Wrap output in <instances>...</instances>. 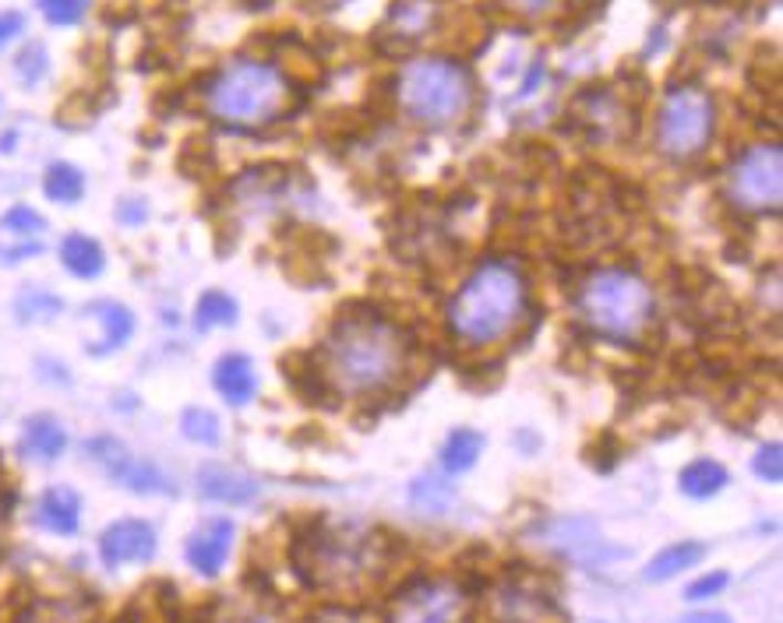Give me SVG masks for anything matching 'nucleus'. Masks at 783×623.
<instances>
[{
    "label": "nucleus",
    "mask_w": 783,
    "mask_h": 623,
    "mask_svg": "<svg viewBox=\"0 0 783 623\" xmlns=\"http://www.w3.org/2000/svg\"><path fill=\"white\" fill-rule=\"evenodd\" d=\"M410 342L403 328L378 314L342 318L321 345V374L339 395L371 398L403 377Z\"/></svg>",
    "instance_id": "f257e3e1"
},
{
    "label": "nucleus",
    "mask_w": 783,
    "mask_h": 623,
    "mask_svg": "<svg viewBox=\"0 0 783 623\" xmlns=\"http://www.w3.org/2000/svg\"><path fill=\"white\" fill-rule=\"evenodd\" d=\"M526 279L508 261H487L473 271L449 307L452 331L470 345H491L512 335L526 314Z\"/></svg>",
    "instance_id": "f03ea898"
},
{
    "label": "nucleus",
    "mask_w": 783,
    "mask_h": 623,
    "mask_svg": "<svg viewBox=\"0 0 783 623\" xmlns=\"http://www.w3.org/2000/svg\"><path fill=\"white\" fill-rule=\"evenodd\" d=\"M293 100H297V89L290 77L272 64L247 61V56L223 64L205 89L208 113H213L219 124L240 127V131H255V127L282 121V116L297 106Z\"/></svg>",
    "instance_id": "7ed1b4c3"
},
{
    "label": "nucleus",
    "mask_w": 783,
    "mask_h": 623,
    "mask_svg": "<svg viewBox=\"0 0 783 623\" xmlns=\"http://www.w3.org/2000/svg\"><path fill=\"white\" fill-rule=\"evenodd\" d=\"M381 542L364 525H318L311 536H303L293 550L297 571L315 589L347 592L360 589L381 568Z\"/></svg>",
    "instance_id": "20e7f679"
},
{
    "label": "nucleus",
    "mask_w": 783,
    "mask_h": 623,
    "mask_svg": "<svg viewBox=\"0 0 783 623\" xmlns=\"http://www.w3.org/2000/svg\"><path fill=\"white\" fill-rule=\"evenodd\" d=\"M579 314L604 339L615 342H642L657 321L653 289L636 271L604 268L589 276L579 289Z\"/></svg>",
    "instance_id": "39448f33"
},
{
    "label": "nucleus",
    "mask_w": 783,
    "mask_h": 623,
    "mask_svg": "<svg viewBox=\"0 0 783 623\" xmlns=\"http://www.w3.org/2000/svg\"><path fill=\"white\" fill-rule=\"evenodd\" d=\"M395 100L410 121L424 127H445L470 113L473 77L449 56H420L395 77Z\"/></svg>",
    "instance_id": "423d86ee"
},
{
    "label": "nucleus",
    "mask_w": 783,
    "mask_h": 623,
    "mask_svg": "<svg viewBox=\"0 0 783 623\" xmlns=\"http://www.w3.org/2000/svg\"><path fill=\"white\" fill-rule=\"evenodd\" d=\"M717 127L713 100L696 85H678L667 92L657 116V148L674 163H689L705 152Z\"/></svg>",
    "instance_id": "0eeeda50"
},
{
    "label": "nucleus",
    "mask_w": 783,
    "mask_h": 623,
    "mask_svg": "<svg viewBox=\"0 0 783 623\" xmlns=\"http://www.w3.org/2000/svg\"><path fill=\"white\" fill-rule=\"evenodd\" d=\"M728 201L744 211V216H766L780 211L783 198V152L780 145H752L741 152L728 169V184H723Z\"/></svg>",
    "instance_id": "6e6552de"
},
{
    "label": "nucleus",
    "mask_w": 783,
    "mask_h": 623,
    "mask_svg": "<svg viewBox=\"0 0 783 623\" xmlns=\"http://www.w3.org/2000/svg\"><path fill=\"white\" fill-rule=\"evenodd\" d=\"M470 595L455 581H416L392 602L389 623H466Z\"/></svg>",
    "instance_id": "1a4fd4ad"
},
{
    "label": "nucleus",
    "mask_w": 783,
    "mask_h": 623,
    "mask_svg": "<svg viewBox=\"0 0 783 623\" xmlns=\"http://www.w3.org/2000/svg\"><path fill=\"white\" fill-rule=\"evenodd\" d=\"M494 623H568V616L562 613V606L554 602V595H547L537 581L526 578H508L494 592L491 602Z\"/></svg>",
    "instance_id": "9d476101"
},
{
    "label": "nucleus",
    "mask_w": 783,
    "mask_h": 623,
    "mask_svg": "<svg viewBox=\"0 0 783 623\" xmlns=\"http://www.w3.org/2000/svg\"><path fill=\"white\" fill-rule=\"evenodd\" d=\"M89 455L103 465V469L117 479L124 490L135 494H169V479L156 469L152 461L127 455V447L113 437H100L89 444Z\"/></svg>",
    "instance_id": "9b49d317"
},
{
    "label": "nucleus",
    "mask_w": 783,
    "mask_h": 623,
    "mask_svg": "<svg viewBox=\"0 0 783 623\" xmlns=\"http://www.w3.org/2000/svg\"><path fill=\"white\" fill-rule=\"evenodd\" d=\"M437 25V0H395L389 18L381 22V50L406 53Z\"/></svg>",
    "instance_id": "f8f14e48"
},
{
    "label": "nucleus",
    "mask_w": 783,
    "mask_h": 623,
    "mask_svg": "<svg viewBox=\"0 0 783 623\" xmlns=\"http://www.w3.org/2000/svg\"><path fill=\"white\" fill-rule=\"evenodd\" d=\"M571 113L579 116V124L589 131V138L610 142V138H625V134H632V121H628L625 106L618 103V95L610 92V89H586V92H579Z\"/></svg>",
    "instance_id": "ddd939ff"
},
{
    "label": "nucleus",
    "mask_w": 783,
    "mask_h": 623,
    "mask_svg": "<svg viewBox=\"0 0 783 623\" xmlns=\"http://www.w3.org/2000/svg\"><path fill=\"white\" fill-rule=\"evenodd\" d=\"M100 557L106 568H124V563H145L156 557V532L148 521L124 518L113 521L100 536Z\"/></svg>",
    "instance_id": "4468645a"
},
{
    "label": "nucleus",
    "mask_w": 783,
    "mask_h": 623,
    "mask_svg": "<svg viewBox=\"0 0 783 623\" xmlns=\"http://www.w3.org/2000/svg\"><path fill=\"white\" fill-rule=\"evenodd\" d=\"M43 232L47 219L29 205H14L4 219H0V261L14 264L35 258L43 250Z\"/></svg>",
    "instance_id": "2eb2a0df"
},
{
    "label": "nucleus",
    "mask_w": 783,
    "mask_h": 623,
    "mask_svg": "<svg viewBox=\"0 0 783 623\" xmlns=\"http://www.w3.org/2000/svg\"><path fill=\"white\" fill-rule=\"evenodd\" d=\"M234 550V521L213 518L187 539V563L205 578H216L226 568V557Z\"/></svg>",
    "instance_id": "dca6fc26"
},
{
    "label": "nucleus",
    "mask_w": 783,
    "mask_h": 623,
    "mask_svg": "<svg viewBox=\"0 0 783 623\" xmlns=\"http://www.w3.org/2000/svg\"><path fill=\"white\" fill-rule=\"evenodd\" d=\"M198 490L208 500H219V503H247L255 500L261 482L255 476H247L240 469H226V465H205L198 473Z\"/></svg>",
    "instance_id": "f3484780"
},
{
    "label": "nucleus",
    "mask_w": 783,
    "mask_h": 623,
    "mask_svg": "<svg viewBox=\"0 0 783 623\" xmlns=\"http://www.w3.org/2000/svg\"><path fill=\"white\" fill-rule=\"evenodd\" d=\"M35 521L53 536H74L82 525V500L68 486H53L35 503Z\"/></svg>",
    "instance_id": "a211bd4d"
},
{
    "label": "nucleus",
    "mask_w": 783,
    "mask_h": 623,
    "mask_svg": "<svg viewBox=\"0 0 783 623\" xmlns=\"http://www.w3.org/2000/svg\"><path fill=\"white\" fill-rule=\"evenodd\" d=\"M216 392L230 402V405H247L258 392V377H255V366L247 356L230 353L216 363V374H213Z\"/></svg>",
    "instance_id": "6ab92c4d"
},
{
    "label": "nucleus",
    "mask_w": 783,
    "mask_h": 623,
    "mask_svg": "<svg viewBox=\"0 0 783 623\" xmlns=\"http://www.w3.org/2000/svg\"><path fill=\"white\" fill-rule=\"evenodd\" d=\"M89 314L103 324V339L89 345L92 356H106V353H117V349L131 339V331H135V314L124 307V303H113V300H100L89 307Z\"/></svg>",
    "instance_id": "aec40b11"
},
{
    "label": "nucleus",
    "mask_w": 783,
    "mask_h": 623,
    "mask_svg": "<svg viewBox=\"0 0 783 623\" xmlns=\"http://www.w3.org/2000/svg\"><path fill=\"white\" fill-rule=\"evenodd\" d=\"M68 447V434L64 426L56 423L53 416H32L25 423V434H22V451L35 461H53L61 458Z\"/></svg>",
    "instance_id": "412c9836"
},
{
    "label": "nucleus",
    "mask_w": 783,
    "mask_h": 623,
    "mask_svg": "<svg viewBox=\"0 0 783 623\" xmlns=\"http://www.w3.org/2000/svg\"><path fill=\"white\" fill-rule=\"evenodd\" d=\"M61 261L74 279H95L106 268L103 247L92 237H85V232H71V237L61 243Z\"/></svg>",
    "instance_id": "4be33fe9"
},
{
    "label": "nucleus",
    "mask_w": 783,
    "mask_h": 623,
    "mask_svg": "<svg viewBox=\"0 0 783 623\" xmlns=\"http://www.w3.org/2000/svg\"><path fill=\"white\" fill-rule=\"evenodd\" d=\"M723 486H728V469H723L720 461H710V458H699L681 473V494L692 497V500L717 497Z\"/></svg>",
    "instance_id": "5701e85b"
},
{
    "label": "nucleus",
    "mask_w": 783,
    "mask_h": 623,
    "mask_svg": "<svg viewBox=\"0 0 783 623\" xmlns=\"http://www.w3.org/2000/svg\"><path fill=\"white\" fill-rule=\"evenodd\" d=\"M702 557H705V550L699 547V542H678V547H667V550L646 568V581H671V578H678L681 571L696 568Z\"/></svg>",
    "instance_id": "b1692460"
},
{
    "label": "nucleus",
    "mask_w": 783,
    "mask_h": 623,
    "mask_svg": "<svg viewBox=\"0 0 783 623\" xmlns=\"http://www.w3.org/2000/svg\"><path fill=\"white\" fill-rule=\"evenodd\" d=\"M410 500H413V508L424 515H445L455 503V486L442 476H420L410 486Z\"/></svg>",
    "instance_id": "393cba45"
},
{
    "label": "nucleus",
    "mask_w": 783,
    "mask_h": 623,
    "mask_svg": "<svg viewBox=\"0 0 783 623\" xmlns=\"http://www.w3.org/2000/svg\"><path fill=\"white\" fill-rule=\"evenodd\" d=\"M43 190H47V198L56 201V205H74L85 194V177H82L79 166L53 163L47 169V177H43Z\"/></svg>",
    "instance_id": "a878e982"
},
{
    "label": "nucleus",
    "mask_w": 783,
    "mask_h": 623,
    "mask_svg": "<svg viewBox=\"0 0 783 623\" xmlns=\"http://www.w3.org/2000/svg\"><path fill=\"white\" fill-rule=\"evenodd\" d=\"M484 455V434L476 430H455L442 447V465L449 473H466Z\"/></svg>",
    "instance_id": "bb28decb"
},
{
    "label": "nucleus",
    "mask_w": 783,
    "mask_h": 623,
    "mask_svg": "<svg viewBox=\"0 0 783 623\" xmlns=\"http://www.w3.org/2000/svg\"><path fill=\"white\" fill-rule=\"evenodd\" d=\"M195 324L202 328V331H208V328H230V324H237V303L226 297V293H205L202 300H198V318H195Z\"/></svg>",
    "instance_id": "cd10ccee"
},
{
    "label": "nucleus",
    "mask_w": 783,
    "mask_h": 623,
    "mask_svg": "<svg viewBox=\"0 0 783 623\" xmlns=\"http://www.w3.org/2000/svg\"><path fill=\"white\" fill-rule=\"evenodd\" d=\"M181 430L187 440H195V444H219V419L208 413V408H187L184 419H181Z\"/></svg>",
    "instance_id": "c85d7f7f"
},
{
    "label": "nucleus",
    "mask_w": 783,
    "mask_h": 623,
    "mask_svg": "<svg viewBox=\"0 0 783 623\" xmlns=\"http://www.w3.org/2000/svg\"><path fill=\"white\" fill-rule=\"evenodd\" d=\"M14 310H18V321H25V324L29 321H50V318L61 314V300L50 297V293H40V289H29V293L18 297Z\"/></svg>",
    "instance_id": "c756f323"
},
{
    "label": "nucleus",
    "mask_w": 783,
    "mask_h": 623,
    "mask_svg": "<svg viewBox=\"0 0 783 623\" xmlns=\"http://www.w3.org/2000/svg\"><path fill=\"white\" fill-rule=\"evenodd\" d=\"M40 8L53 25H79L89 11V0H40Z\"/></svg>",
    "instance_id": "7c9ffc66"
},
{
    "label": "nucleus",
    "mask_w": 783,
    "mask_h": 623,
    "mask_svg": "<svg viewBox=\"0 0 783 623\" xmlns=\"http://www.w3.org/2000/svg\"><path fill=\"white\" fill-rule=\"evenodd\" d=\"M755 476L766 479V482H780L783 479V455H780V444H766L762 451L755 455Z\"/></svg>",
    "instance_id": "2f4dec72"
},
{
    "label": "nucleus",
    "mask_w": 783,
    "mask_h": 623,
    "mask_svg": "<svg viewBox=\"0 0 783 623\" xmlns=\"http://www.w3.org/2000/svg\"><path fill=\"white\" fill-rule=\"evenodd\" d=\"M47 74V50L43 46H29L22 56H18V77L25 85H35Z\"/></svg>",
    "instance_id": "473e14b6"
},
{
    "label": "nucleus",
    "mask_w": 783,
    "mask_h": 623,
    "mask_svg": "<svg viewBox=\"0 0 783 623\" xmlns=\"http://www.w3.org/2000/svg\"><path fill=\"white\" fill-rule=\"evenodd\" d=\"M723 589H728V574H705V578L692 581L689 592H684V599L702 602V599H710V595H720Z\"/></svg>",
    "instance_id": "72a5a7b5"
},
{
    "label": "nucleus",
    "mask_w": 783,
    "mask_h": 623,
    "mask_svg": "<svg viewBox=\"0 0 783 623\" xmlns=\"http://www.w3.org/2000/svg\"><path fill=\"white\" fill-rule=\"evenodd\" d=\"M25 29V18L18 11H0V46H8L11 39Z\"/></svg>",
    "instance_id": "f704fd0d"
},
{
    "label": "nucleus",
    "mask_w": 783,
    "mask_h": 623,
    "mask_svg": "<svg viewBox=\"0 0 783 623\" xmlns=\"http://www.w3.org/2000/svg\"><path fill=\"white\" fill-rule=\"evenodd\" d=\"M145 216H148V211H145V205H142V201H124V205L117 208V219H121V222H127V226L142 222Z\"/></svg>",
    "instance_id": "c9c22d12"
},
{
    "label": "nucleus",
    "mask_w": 783,
    "mask_h": 623,
    "mask_svg": "<svg viewBox=\"0 0 783 623\" xmlns=\"http://www.w3.org/2000/svg\"><path fill=\"white\" fill-rule=\"evenodd\" d=\"M315 623H368L360 613H347V610H329V613H321Z\"/></svg>",
    "instance_id": "e433bc0d"
},
{
    "label": "nucleus",
    "mask_w": 783,
    "mask_h": 623,
    "mask_svg": "<svg viewBox=\"0 0 783 623\" xmlns=\"http://www.w3.org/2000/svg\"><path fill=\"white\" fill-rule=\"evenodd\" d=\"M508 8H515V11H526V14H533V11H544L550 0H505Z\"/></svg>",
    "instance_id": "4c0bfd02"
},
{
    "label": "nucleus",
    "mask_w": 783,
    "mask_h": 623,
    "mask_svg": "<svg viewBox=\"0 0 783 623\" xmlns=\"http://www.w3.org/2000/svg\"><path fill=\"white\" fill-rule=\"evenodd\" d=\"M681 623H731L728 613H692V616H684Z\"/></svg>",
    "instance_id": "58836bf2"
},
{
    "label": "nucleus",
    "mask_w": 783,
    "mask_h": 623,
    "mask_svg": "<svg viewBox=\"0 0 783 623\" xmlns=\"http://www.w3.org/2000/svg\"><path fill=\"white\" fill-rule=\"evenodd\" d=\"M315 4H318V8H342L347 0H315Z\"/></svg>",
    "instance_id": "ea45409f"
},
{
    "label": "nucleus",
    "mask_w": 783,
    "mask_h": 623,
    "mask_svg": "<svg viewBox=\"0 0 783 623\" xmlns=\"http://www.w3.org/2000/svg\"><path fill=\"white\" fill-rule=\"evenodd\" d=\"M4 511H8V500H4V490H0V525H4Z\"/></svg>",
    "instance_id": "a19ab883"
}]
</instances>
